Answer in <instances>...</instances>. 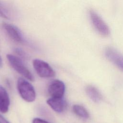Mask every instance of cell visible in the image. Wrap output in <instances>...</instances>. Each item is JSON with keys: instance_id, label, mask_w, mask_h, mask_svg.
<instances>
[{"instance_id": "obj_7", "label": "cell", "mask_w": 123, "mask_h": 123, "mask_svg": "<svg viewBox=\"0 0 123 123\" xmlns=\"http://www.w3.org/2000/svg\"><path fill=\"white\" fill-rule=\"evenodd\" d=\"M2 26L8 36L13 41L22 43L24 38L22 32L16 26L8 23H3Z\"/></svg>"}, {"instance_id": "obj_12", "label": "cell", "mask_w": 123, "mask_h": 123, "mask_svg": "<svg viewBox=\"0 0 123 123\" xmlns=\"http://www.w3.org/2000/svg\"><path fill=\"white\" fill-rule=\"evenodd\" d=\"M12 11L10 7L0 1V15L6 19H10L12 16Z\"/></svg>"}, {"instance_id": "obj_4", "label": "cell", "mask_w": 123, "mask_h": 123, "mask_svg": "<svg viewBox=\"0 0 123 123\" xmlns=\"http://www.w3.org/2000/svg\"><path fill=\"white\" fill-rule=\"evenodd\" d=\"M89 16L93 26L99 34L104 37L110 34L108 26L95 11L92 10H90Z\"/></svg>"}, {"instance_id": "obj_16", "label": "cell", "mask_w": 123, "mask_h": 123, "mask_svg": "<svg viewBox=\"0 0 123 123\" xmlns=\"http://www.w3.org/2000/svg\"><path fill=\"white\" fill-rule=\"evenodd\" d=\"M2 59L1 57L0 56V68L2 66Z\"/></svg>"}, {"instance_id": "obj_11", "label": "cell", "mask_w": 123, "mask_h": 123, "mask_svg": "<svg viewBox=\"0 0 123 123\" xmlns=\"http://www.w3.org/2000/svg\"><path fill=\"white\" fill-rule=\"evenodd\" d=\"M73 110L74 113L78 117L84 119L89 118V113L83 106L80 105H74L73 106Z\"/></svg>"}, {"instance_id": "obj_3", "label": "cell", "mask_w": 123, "mask_h": 123, "mask_svg": "<svg viewBox=\"0 0 123 123\" xmlns=\"http://www.w3.org/2000/svg\"><path fill=\"white\" fill-rule=\"evenodd\" d=\"M33 65L35 71L40 77L48 78L55 76L54 71L46 62L39 59H35L33 61Z\"/></svg>"}, {"instance_id": "obj_9", "label": "cell", "mask_w": 123, "mask_h": 123, "mask_svg": "<svg viewBox=\"0 0 123 123\" xmlns=\"http://www.w3.org/2000/svg\"><path fill=\"white\" fill-rule=\"evenodd\" d=\"M10 105L9 95L5 89L0 85V111L5 113L8 112Z\"/></svg>"}, {"instance_id": "obj_5", "label": "cell", "mask_w": 123, "mask_h": 123, "mask_svg": "<svg viewBox=\"0 0 123 123\" xmlns=\"http://www.w3.org/2000/svg\"><path fill=\"white\" fill-rule=\"evenodd\" d=\"M106 58L123 72V55L113 47H108L105 50Z\"/></svg>"}, {"instance_id": "obj_15", "label": "cell", "mask_w": 123, "mask_h": 123, "mask_svg": "<svg viewBox=\"0 0 123 123\" xmlns=\"http://www.w3.org/2000/svg\"><path fill=\"white\" fill-rule=\"evenodd\" d=\"M0 123H9L6 119H5L2 115L0 114Z\"/></svg>"}, {"instance_id": "obj_14", "label": "cell", "mask_w": 123, "mask_h": 123, "mask_svg": "<svg viewBox=\"0 0 123 123\" xmlns=\"http://www.w3.org/2000/svg\"><path fill=\"white\" fill-rule=\"evenodd\" d=\"M32 123H48L46 121L44 120L43 119H41L38 118H36L33 120Z\"/></svg>"}, {"instance_id": "obj_6", "label": "cell", "mask_w": 123, "mask_h": 123, "mask_svg": "<svg viewBox=\"0 0 123 123\" xmlns=\"http://www.w3.org/2000/svg\"><path fill=\"white\" fill-rule=\"evenodd\" d=\"M65 90V85L59 80H55L51 82L48 87V92L52 98H62Z\"/></svg>"}, {"instance_id": "obj_13", "label": "cell", "mask_w": 123, "mask_h": 123, "mask_svg": "<svg viewBox=\"0 0 123 123\" xmlns=\"http://www.w3.org/2000/svg\"><path fill=\"white\" fill-rule=\"evenodd\" d=\"M15 52L20 56H22V57H25V53L24 51H23L22 49H19V48H16L15 49Z\"/></svg>"}, {"instance_id": "obj_8", "label": "cell", "mask_w": 123, "mask_h": 123, "mask_svg": "<svg viewBox=\"0 0 123 123\" xmlns=\"http://www.w3.org/2000/svg\"><path fill=\"white\" fill-rule=\"evenodd\" d=\"M47 104L56 112H62L66 108V103L62 98H52L48 99Z\"/></svg>"}, {"instance_id": "obj_2", "label": "cell", "mask_w": 123, "mask_h": 123, "mask_svg": "<svg viewBox=\"0 0 123 123\" xmlns=\"http://www.w3.org/2000/svg\"><path fill=\"white\" fill-rule=\"evenodd\" d=\"M7 58L10 65L18 73L31 81L35 80L34 75L26 67L20 58L12 54H7Z\"/></svg>"}, {"instance_id": "obj_10", "label": "cell", "mask_w": 123, "mask_h": 123, "mask_svg": "<svg viewBox=\"0 0 123 123\" xmlns=\"http://www.w3.org/2000/svg\"><path fill=\"white\" fill-rule=\"evenodd\" d=\"M86 92L88 97L95 102H99L102 98L99 91L92 86H88L86 88Z\"/></svg>"}, {"instance_id": "obj_1", "label": "cell", "mask_w": 123, "mask_h": 123, "mask_svg": "<svg viewBox=\"0 0 123 123\" xmlns=\"http://www.w3.org/2000/svg\"><path fill=\"white\" fill-rule=\"evenodd\" d=\"M17 87L18 92L25 101L31 102L36 98V92L33 86L27 80L23 78H19Z\"/></svg>"}]
</instances>
